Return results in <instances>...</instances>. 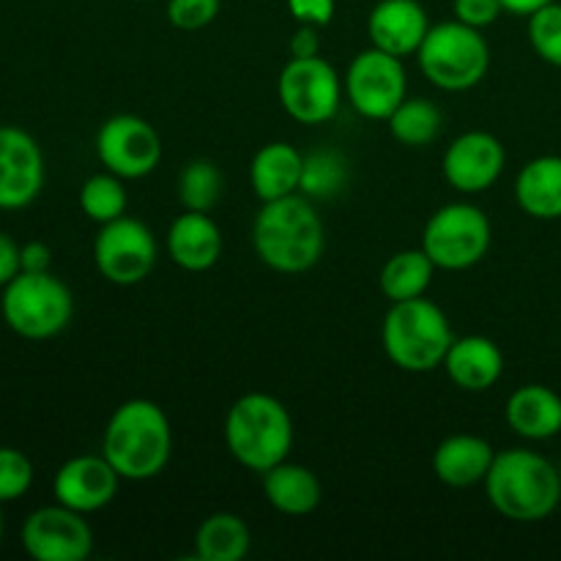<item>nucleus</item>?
<instances>
[{"label":"nucleus","instance_id":"f257e3e1","mask_svg":"<svg viewBox=\"0 0 561 561\" xmlns=\"http://www.w3.org/2000/svg\"><path fill=\"white\" fill-rule=\"evenodd\" d=\"M102 455L121 480L146 482L162 474L173 458V425L162 405L135 398L110 414Z\"/></svg>","mask_w":561,"mask_h":561},{"label":"nucleus","instance_id":"f03ea898","mask_svg":"<svg viewBox=\"0 0 561 561\" xmlns=\"http://www.w3.org/2000/svg\"><path fill=\"white\" fill-rule=\"evenodd\" d=\"M252 247L268 268L279 274H305L321 261L327 228L310 197L301 192L263 203L252 222Z\"/></svg>","mask_w":561,"mask_h":561},{"label":"nucleus","instance_id":"7ed1b4c3","mask_svg":"<svg viewBox=\"0 0 561 561\" xmlns=\"http://www.w3.org/2000/svg\"><path fill=\"white\" fill-rule=\"evenodd\" d=\"M482 485L491 507L515 524H540L561 504V471L535 449L496 453Z\"/></svg>","mask_w":561,"mask_h":561},{"label":"nucleus","instance_id":"20e7f679","mask_svg":"<svg viewBox=\"0 0 561 561\" xmlns=\"http://www.w3.org/2000/svg\"><path fill=\"white\" fill-rule=\"evenodd\" d=\"M225 444L236 463L263 474L288 460L294 449V420L274 394L247 392L225 416Z\"/></svg>","mask_w":561,"mask_h":561},{"label":"nucleus","instance_id":"39448f33","mask_svg":"<svg viewBox=\"0 0 561 561\" xmlns=\"http://www.w3.org/2000/svg\"><path fill=\"white\" fill-rule=\"evenodd\" d=\"M455 332L436 301L416 296L392 301L381 323V345L394 367L405 373H431L444 365Z\"/></svg>","mask_w":561,"mask_h":561},{"label":"nucleus","instance_id":"423d86ee","mask_svg":"<svg viewBox=\"0 0 561 561\" xmlns=\"http://www.w3.org/2000/svg\"><path fill=\"white\" fill-rule=\"evenodd\" d=\"M422 75L447 93H463L480 85L491 69V47L480 27L460 20L431 25L425 42L416 49Z\"/></svg>","mask_w":561,"mask_h":561},{"label":"nucleus","instance_id":"0eeeda50","mask_svg":"<svg viewBox=\"0 0 561 561\" xmlns=\"http://www.w3.org/2000/svg\"><path fill=\"white\" fill-rule=\"evenodd\" d=\"M5 327L22 340H53L75 316V296L53 272H20L0 296Z\"/></svg>","mask_w":561,"mask_h":561},{"label":"nucleus","instance_id":"6e6552de","mask_svg":"<svg viewBox=\"0 0 561 561\" xmlns=\"http://www.w3.org/2000/svg\"><path fill=\"white\" fill-rule=\"evenodd\" d=\"M491 219L474 203H447L425 225L422 250L436 268L466 272L477 266L491 250Z\"/></svg>","mask_w":561,"mask_h":561},{"label":"nucleus","instance_id":"1a4fd4ad","mask_svg":"<svg viewBox=\"0 0 561 561\" xmlns=\"http://www.w3.org/2000/svg\"><path fill=\"white\" fill-rule=\"evenodd\" d=\"M343 80L329 60L290 58L277 80L279 104L285 113L305 126L329 124L343 104Z\"/></svg>","mask_w":561,"mask_h":561},{"label":"nucleus","instance_id":"9d476101","mask_svg":"<svg viewBox=\"0 0 561 561\" xmlns=\"http://www.w3.org/2000/svg\"><path fill=\"white\" fill-rule=\"evenodd\" d=\"M159 247L142 219L118 217L104 222L93 239V263L107 283L129 288L151 277Z\"/></svg>","mask_w":561,"mask_h":561},{"label":"nucleus","instance_id":"9b49d317","mask_svg":"<svg viewBox=\"0 0 561 561\" xmlns=\"http://www.w3.org/2000/svg\"><path fill=\"white\" fill-rule=\"evenodd\" d=\"M348 102L362 118L389 121V115L409 96V75L403 58L370 47L362 49L348 66L343 80Z\"/></svg>","mask_w":561,"mask_h":561},{"label":"nucleus","instance_id":"f8f14e48","mask_svg":"<svg viewBox=\"0 0 561 561\" xmlns=\"http://www.w3.org/2000/svg\"><path fill=\"white\" fill-rule=\"evenodd\" d=\"M96 157L104 170L124 181L151 175L162 162L159 131L140 115L121 113L104 121L96 131Z\"/></svg>","mask_w":561,"mask_h":561},{"label":"nucleus","instance_id":"ddd939ff","mask_svg":"<svg viewBox=\"0 0 561 561\" xmlns=\"http://www.w3.org/2000/svg\"><path fill=\"white\" fill-rule=\"evenodd\" d=\"M20 542L36 561H82L93 551V529L85 515L55 502L27 515Z\"/></svg>","mask_w":561,"mask_h":561},{"label":"nucleus","instance_id":"4468645a","mask_svg":"<svg viewBox=\"0 0 561 561\" xmlns=\"http://www.w3.org/2000/svg\"><path fill=\"white\" fill-rule=\"evenodd\" d=\"M42 146L20 126H0V211H22L44 190Z\"/></svg>","mask_w":561,"mask_h":561},{"label":"nucleus","instance_id":"2eb2a0df","mask_svg":"<svg viewBox=\"0 0 561 561\" xmlns=\"http://www.w3.org/2000/svg\"><path fill=\"white\" fill-rule=\"evenodd\" d=\"M507 151L502 140L491 131H463L447 146L442 170L447 184L460 195H480L488 192L504 173Z\"/></svg>","mask_w":561,"mask_h":561},{"label":"nucleus","instance_id":"dca6fc26","mask_svg":"<svg viewBox=\"0 0 561 561\" xmlns=\"http://www.w3.org/2000/svg\"><path fill=\"white\" fill-rule=\"evenodd\" d=\"M118 485L121 474L104 455H77L55 471L53 496L64 507L91 515L113 502Z\"/></svg>","mask_w":561,"mask_h":561},{"label":"nucleus","instance_id":"f3484780","mask_svg":"<svg viewBox=\"0 0 561 561\" xmlns=\"http://www.w3.org/2000/svg\"><path fill=\"white\" fill-rule=\"evenodd\" d=\"M431 31V20L420 0H378L367 16V33H370L373 47L394 55V58H409L425 42Z\"/></svg>","mask_w":561,"mask_h":561},{"label":"nucleus","instance_id":"a211bd4d","mask_svg":"<svg viewBox=\"0 0 561 561\" xmlns=\"http://www.w3.org/2000/svg\"><path fill=\"white\" fill-rule=\"evenodd\" d=\"M442 367L463 392H488L504 376V354L485 334H466L453 340Z\"/></svg>","mask_w":561,"mask_h":561},{"label":"nucleus","instance_id":"6ab92c4d","mask_svg":"<svg viewBox=\"0 0 561 561\" xmlns=\"http://www.w3.org/2000/svg\"><path fill=\"white\" fill-rule=\"evenodd\" d=\"M496 449L491 442L474 433H455L447 436L433 453V474L449 488H474L482 485L491 471Z\"/></svg>","mask_w":561,"mask_h":561},{"label":"nucleus","instance_id":"aec40b11","mask_svg":"<svg viewBox=\"0 0 561 561\" xmlns=\"http://www.w3.org/2000/svg\"><path fill=\"white\" fill-rule=\"evenodd\" d=\"M168 252L184 272H208L222 255V230L206 211H184L170 225Z\"/></svg>","mask_w":561,"mask_h":561},{"label":"nucleus","instance_id":"412c9836","mask_svg":"<svg viewBox=\"0 0 561 561\" xmlns=\"http://www.w3.org/2000/svg\"><path fill=\"white\" fill-rule=\"evenodd\" d=\"M507 425L526 442H548L561 433V394L546 383H524L507 398Z\"/></svg>","mask_w":561,"mask_h":561},{"label":"nucleus","instance_id":"4be33fe9","mask_svg":"<svg viewBox=\"0 0 561 561\" xmlns=\"http://www.w3.org/2000/svg\"><path fill=\"white\" fill-rule=\"evenodd\" d=\"M301 170H305V153L290 142H266L252 157L250 186L257 201H279V197L296 195L301 186Z\"/></svg>","mask_w":561,"mask_h":561},{"label":"nucleus","instance_id":"5701e85b","mask_svg":"<svg viewBox=\"0 0 561 561\" xmlns=\"http://www.w3.org/2000/svg\"><path fill=\"white\" fill-rule=\"evenodd\" d=\"M263 493H266L268 504L277 513L290 515V518H305V515L316 513L318 504L323 499L321 480L316 471L299 463H277L274 469L263 471Z\"/></svg>","mask_w":561,"mask_h":561},{"label":"nucleus","instance_id":"b1692460","mask_svg":"<svg viewBox=\"0 0 561 561\" xmlns=\"http://www.w3.org/2000/svg\"><path fill=\"white\" fill-rule=\"evenodd\" d=\"M515 201L535 219H561V157L546 153L520 168L515 179Z\"/></svg>","mask_w":561,"mask_h":561},{"label":"nucleus","instance_id":"393cba45","mask_svg":"<svg viewBox=\"0 0 561 561\" xmlns=\"http://www.w3.org/2000/svg\"><path fill=\"white\" fill-rule=\"evenodd\" d=\"M250 546V526L233 513L208 515L195 531V553L203 561H241Z\"/></svg>","mask_w":561,"mask_h":561},{"label":"nucleus","instance_id":"a878e982","mask_svg":"<svg viewBox=\"0 0 561 561\" xmlns=\"http://www.w3.org/2000/svg\"><path fill=\"white\" fill-rule=\"evenodd\" d=\"M433 274H436V263L420 247V250H403L389 257L383 263L378 285L389 301H409L425 296L433 283Z\"/></svg>","mask_w":561,"mask_h":561},{"label":"nucleus","instance_id":"bb28decb","mask_svg":"<svg viewBox=\"0 0 561 561\" xmlns=\"http://www.w3.org/2000/svg\"><path fill=\"white\" fill-rule=\"evenodd\" d=\"M387 124H389V131H392V137L400 142V146L425 148L442 135L444 115L431 99L405 96V102L389 115Z\"/></svg>","mask_w":561,"mask_h":561},{"label":"nucleus","instance_id":"cd10ccee","mask_svg":"<svg viewBox=\"0 0 561 561\" xmlns=\"http://www.w3.org/2000/svg\"><path fill=\"white\" fill-rule=\"evenodd\" d=\"M351 179L348 159L340 151H312L305 157V170H301L299 192L310 201H329L345 190Z\"/></svg>","mask_w":561,"mask_h":561},{"label":"nucleus","instance_id":"c85d7f7f","mask_svg":"<svg viewBox=\"0 0 561 561\" xmlns=\"http://www.w3.org/2000/svg\"><path fill=\"white\" fill-rule=\"evenodd\" d=\"M222 170L211 159H192L179 175V201L184 211H211L222 197Z\"/></svg>","mask_w":561,"mask_h":561},{"label":"nucleus","instance_id":"c756f323","mask_svg":"<svg viewBox=\"0 0 561 561\" xmlns=\"http://www.w3.org/2000/svg\"><path fill=\"white\" fill-rule=\"evenodd\" d=\"M126 206H129V195H126L124 179L110 170L91 175L80 186V208L93 222H113V219L124 217Z\"/></svg>","mask_w":561,"mask_h":561},{"label":"nucleus","instance_id":"7c9ffc66","mask_svg":"<svg viewBox=\"0 0 561 561\" xmlns=\"http://www.w3.org/2000/svg\"><path fill=\"white\" fill-rule=\"evenodd\" d=\"M529 42L546 64L561 69V3L557 0L529 16Z\"/></svg>","mask_w":561,"mask_h":561},{"label":"nucleus","instance_id":"2f4dec72","mask_svg":"<svg viewBox=\"0 0 561 561\" xmlns=\"http://www.w3.org/2000/svg\"><path fill=\"white\" fill-rule=\"evenodd\" d=\"M33 485V463L14 447H0V504L16 502Z\"/></svg>","mask_w":561,"mask_h":561},{"label":"nucleus","instance_id":"473e14b6","mask_svg":"<svg viewBox=\"0 0 561 561\" xmlns=\"http://www.w3.org/2000/svg\"><path fill=\"white\" fill-rule=\"evenodd\" d=\"M222 0H168V20L179 31H203L219 14Z\"/></svg>","mask_w":561,"mask_h":561},{"label":"nucleus","instance_id":"72a5a7b5","mask_svg":"<svg viewBox=\"0 0 561 561\" xmlns=\"http://www.w3.org/2000/svg\"><path fill=\"white\" fill-rule=\"evenodd\" d=\"M455 20L466 22L471 27H488L502 16V0H455L453 3Z\"/></svg>","mask_w":561,"mask_h":561},{"label":"nucleus","instance_id":"f704fd0d","mask_svg":"<svg viewBox=\"0 0 561 561\" xmlns=\"http://www.w3.org/2000/svg\"><path fill=\"white\" fill-rule=\"evenodd\" d=\"M288 11L299 25L327 27L334 20L337 3L334 0H288Z\"/></svg>","mask_w":561,"mask_h":561},{"label":"nucleus","instance_id":"c9c22d12","mask_svg":"<svg viewBox=\"0 0 561 561\" xmlns=\"http://www.w3.org/2000/svg\"><path fill=\"white\" fill-rule=\"evenodd\" d=\"M20 272V244L0 230V288H5Z\"/></svg>","mask_w":561,"mask_h":561},{"label":"nucleus","instance_id":"e433bc0d","mask_svg":"<svg viewBox=\"0 0 561 561\" xmlns=\"http://www.w3.org/2000/svg\"><path fill=\"white\" fill-rule=\"evenodd\" d=\"M49 263H53V250L42 241H27L20 247L22 272H49Z\"/></svg>","mask_w":561,"mask_h":561},{"label":"nucleus","instance_id":"4c0bfd02","mask_svg":"<svg viewBox=\"0 0 561 561\" xmlns=\"http://www.w3.org/2000/svg\"><path fill=\"white\" fill-rule=\"evenodd\" d=\"M321 55V36L318 27L299 25V31L290 36V58H316Z\"/></svg>","mask_w":561,"mask_h":561},{"label":"nucleus","instance_id":"58836bf2","mask_svg":"<svg viewBox=\"0 0 561 561\" xmlns=\"http://www.w3.org/2000/svg\"><path fill=\"white\" fill-rule=\"evenodd\" d=\"M548 3H553V0H502L504 11L515 16H531L537 9H542Z\"/></svg>","mask_w":561,"mask_h":561},{"label":"nucleus","instance_id":"ea45409f","mask_svg":"<svg viewBox=\"0 0 561 561\" xmlns=\"http://www.w3.org/2000/svg\"><path fill=\"white\" fill-rule=\"evenodd\" d=\"M0 540H3V510H0Z\"/></svg>","mask_w":561,"mask_h":561},{"label":"nucleus","instance_id":"a19ab883","mask_svg":"<svg viewBox=\"0 0 561 561\" xmlns=\"http://www.w3.org/2000/svg\"><path fill=\"white\" fill-rule=\"evenodd\" d=\"M559 471H561V469H559Z\"/></svg>","mask_w":561,"mask_h":561}]
</instances>
